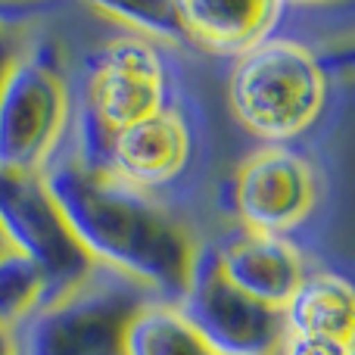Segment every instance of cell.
Returning <instances> with one entry per match:
<instances>
[{
	"label": "cell",
	"instance_id": "6da1fadb",
	"mask_svg": "<svg viewBox=\"0 0 355 355\" xmlns=\"http://www.w3.org/2000/svg\"><path fill=\"white\" fill-rule=\"evenodd\" d=\"M41 178L94 265L135 277L162 302L181 300L196 246L202 243L190 215L81 166L66 144Z\"/></svg>",
	"mask_w": 355,
	"mask_h": 355
},
{
	"label": "cell",
	"instance_id": "7a4b0ae2",
	"mask_svg": "<svg viewBox=\"0 0 355 355\" xmlns=\"http://www.w3.org/2000/svg\"><path fill=\"white\" fill-rule=\"evenodd\" d=\"M72 78V128L66 150L94 168L106 137L162 112L190 94L178 47L119 35L100 44Z\"/></svg>",
	"mask_w": 355,
	"mask_h": 355
},
{
	"label": "cell",
	"instance_id": "3957f363",
	"mask_svg": "<svg viewBox=\"0 0 355 355\" xmlns=\"http://www.w3.org/2000/svg\"><path fill=\"white\" fill-rule=\"evenodd\" d=\"M334 78L309 44L275 35L227 75V106L237 125L262 144L293 147L324 119Z\"/></svg>",
	"mask_w": 355,
	"mask_h": 355
},
{
	"label": "cell",
	"instance_id": "277c9868",
	"mask_svg": "<svg viewBox=\"0 0 355 355\" xmlns=\"http://www.w3.org/2000/svg\"><path fill=\"white\" fill-rule=\"evenodd\" d=\"M156 300L135 277L91 265L78 284L37 302L12 327V355H125L135 315Z\"/></svg>",
	"mask_w": 355,
	"mask_h": 355
},
{
	"label": "cell",
	"instance_id": "5b68a950",
	"mask_svg": "<svg viewBox=\"0 0 355 355\" xmlns=\"http://www.w3.org/2000/svg\"><path fill=\"white\" fill-rule=\"evenodd\" d=\"M206 119L190 91L156 116L106 137L94 172L190 215V202L206 178Z\"/></svg>",
	"mask_w": 355,
	"mask_h": 355
},
{
	"label": "cell",
	"instance_id": "8992f818",
	"mask_svg": "<svg viewBox=\"0 0 355 355\" xmlns=\"http://www.w3.org/2000/svg\"><path fill=\"white\" fill-rule=\"evenodd\" d=\"M72 128V78L53 41L31 35L0 91V172L44 175Z\"/></svg>",
	"mask_w": 355,
	"mask_h": 355
},
{
	"label": "cell",
	"instance_id": "52a82bcc",
	"mask_svg": "<svg viewBox=\"0 0 355 355\" xmlns=\"http://www.w3.org/2000/svg\"><path fill=\"white\" fill-rule=\"evenodd\" d=\"M175 306L215 355H277L287 337L281 309L234 287L209 240L196 246L187 287Z\"/></svg>",
	"mask_w": 355,
	"mask_h": 355
},
{
	"label": "cell",
	"instance_id": "ba28073f",
	"mask_svg": "<svg viewBox=\"0 0 355 355\" xmlns=\"http://www.w3.org/2000/svg\"><path fill=\"white\" fill-rule=\"evenodd\" d=\"M225 202L234 225L296 240L321 202V175L302 150L262 144L231 175Z\"/></svg>",
	"mask_w": 355,
	"mask_h": 355
},
{
	"label": "cell",
	"instance_id": "9c48e42d",
	"mask_svg": "<svg viewBox=\"0 0 355 355\" xmlns=\"http://www.w3.org/2000/svg\"><path fill=\"white\" fill-rule=\"evenodd\" d=\"M0 227L16 252L47 277V300L91 271V256L72 237L41 175L0 172Z\"/></svg>",
	"mask_w": 355,
	"mask_h": 355
},
{
	"label": "cell",
	"instance_id": "30bf717a",
	"mask_svg": "<svg viewBox=\"0 0 355 355\" xmlns=\"http://www.w3.org/2000/svg\"><path fill=\"white\" fill-rule=\"evenodd\" d=\"M209 243L234 287L277 309H284V302L293 296L302 277L312 271L296 240L252 231L243 225L227 227Z\"/></svg>",
	"mask_w": 355,
	"mask_h": 355
},
{
	"label": "cell",
	"instance_id": "8fae6325",
	"mask_svg": "<svg viewBox=\"0 0 355 355\" xmlns=\"http://www.w3.org/2000/svg\"><path fill=\"white\" fill-rule=\"evenodd\" d=\"M175 12L187 47H196L209 56L240 60L268 37L281 35L287 6L275 0H175Z\"/></svg>",
	"mask_w": 355,
	"mask_h": 355
},
{
	"label": "cell",
	"instance_id": "7c38bea8",
	"mask_svg": "<svg viewBox=\"0 0 355 355\" xmlns=\"http://www.w3.org/2000/svg\"><path fill=\"white\" fill-rule=\"evenodd\" d=\"M281 312L287 337H324L352 343L355 293L349 277L337 271H309Z\"/></svg>",
	"mask_w": 355,
	"mask_h": 355
},
{
	"label": "cell",
	"instance_id": "4fadbf2b",
	"mask_svg": "<svg viewBox=\"0 0 355 355\" xmlns=\"http://www.w3.org/2000/svg\"><path fill=\"white\" fill-rule=\"evenodd\" d=\"M125 355H215L212 346L187 324L175 302H150L135 315Z\"/></svg>",
	"mask_w": 355,
	"mask_h": 355
},
{
	"label": "cell",
	"instance_id": "5bb4252c",
	"mask_svg": "<svg viewBox=\"0 0 355 355\" xmlns=\"http://www.w3.org/2000/svg\"><path fill=\"white\" fill-rule=\"evenodd\" d=\"M44 300H47L44 271L16 250L0 256V331L10 334Z\"/></svg>",
	"mask_w": 355,
	"mask_h": 355
},
{
	"label": "cell",
	"instance_id": "9a60e30c",
	"mask_svg": "<svg viewBox=\"0 0 355 355\" xmlns=\"http://www.w3.org/2000/svg\"><path fill=\"white\" fill-rule=\"evenodd\" d=\"M94 16L119 25L125 35H137L147 41H159L168 47H187L178 25L175 3H94Z\"/></svg>",
	"mask_w": 355,
	"mask_h": 355
},
{
	"label": "cell",
	"instance_id": "2e32d148",
	"mask_svg": "<svg viewBox=\"0 0 355 355\" xmlns=\"http://www.w3.org/2000/svg\"><path fill=\"white\" fill-rule=\"evenodd\" d=\"M41 25V22H35ZM31 25H0V91L6 85V75L16 66V60L22 56V50L28 47L31 41Z\"/></svg>",
	"mask_w": 355,
	"mask_h": 355
},
{
	"label": "cell",
	"instance_id": "e0dca14e",
	"mask_svg": "<svg viewBox=\"0 0 355 355\" xmlns=\"http://www.w3.org/2000/svg\"><path fill=\"white\" fill-rule=\"evenodd\" d=\"M277 355H355L352 343L324 337H284Z\"/></svg>",
	"mask_w": 355,
	"mask_h": 355
},
{
	"label": "cell",
	"instance_id": "ac0fdd59",
	"mask_svg": "<svg viewBox=\"0 0 355 355\" xmlns=\"http://www.w3.org/2000/svg\"><path fill=\"white\" fill-rule=\"evenodd\" d=\"M56 6L50 3H19V0H0V25H35L50 16Z\"/></svg>",
	"mask_w": 355,
	"mask_h": 355
},
{
	"label": "cell",
	"instance_id": "d6986e66",
	"mask_svg": "<svg viewBox=\"0 0 355 355\" xmlns=\"http://www.w3.org/2000/svg\"><path fill=\"white\" fill-rule=\"evenodd\" d=\"M0 355H12V343H10V334L0 331Z\"/></svg>",
	"mask_w": 355,
	"mask_h": 355
},
{
	"label": "cell",
	"instance_id": "ffe728a7",
	"mask_svg": "<svg viewBox=\"0 0 355 355\" xmlns=\"http://www.w3.org/2000/svg\"><path fill=\"white\" fill-rule=\"evenodd\" d=\"M6 252H12V246H10V240H6L3 227H0V256H6Z\"/></svg>",
	"mask_w": 355,
	"mask_h": 355
}]
</instances>
